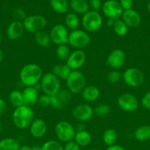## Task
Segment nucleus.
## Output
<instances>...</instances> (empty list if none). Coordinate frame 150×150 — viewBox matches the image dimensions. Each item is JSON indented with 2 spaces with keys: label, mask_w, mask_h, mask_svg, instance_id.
Returning <instances> with one entry per match:
<instances>
[{
  "label": "nucleus",
  "mask_w": 150,
  "mask_h": 150,
  "mask_svg": "<svg viewBox=\"0 0 150 150\" xmlns=\"http://www.w3.org/2000/svg\"><path fill=\"white\" fill-rule=\"evenodd\" d=\"M43 76V70L38 64L34 63L26 64L21 69L19 73L20 81L26 87L35 86L40 83Z\"/></svg>",
  "instance_id": "f257e3e1"
},
{
  "label": "nucleus",
  "mask_w": 150,
  "mask_h": 150,
  "mask_svg": "<svg viewBox=\"0 0 150 150\" xmlns=\"http://www.w3.org/2000/svg\"><path fill=\"white\" fill-rule=\"evenodd\" d=\"M13 125L20 130L27 128L35 120V113L31 107L21 105L15 108L12 116Z\"/></svg>",
  "instance_id": "f03ea898"
},
{
  "label": "nucleus",
  "mask_w": 150,
  "mask_h": 150,
  "mask_svg": "<svg viewBox=\"0 0 150 150\" xmlns=\"http://www.w3.org/2000/svg\"><path fill=\"white\" fill-rule=\"evenodd\" d=\"M40 85L44 94L51 97L56 95L60 90V79L51 72L43 75L42 79L40 81Z\"/></svg>",
  "instance_id": "7ed1b4c3"
},
{
  "label": "nucleus",
  "mask_w": 150,
  "mask_h": 150,
  "mask_svg": "<svg viewBox=\"0 0 150 150\" xmlns=\"http://www.w3.org/2000/svg\"><path fill=\"white\" fill-rule=\"evenodd\" d=\"M76 132L74 127L66 120L58 122L54 127L56 137L59 142L65 144L74 140Z\"/></svg>",
  "instance_id": "20e7f679"
},
{
  "label": "nucleus",
  "mask_w": 150,
  "mask_h": 150,
  "mask_svg": "<svg viewBox=\"0 0 150 150\" xmlns=\"http://www.w3.org/2000/svg\"><path fill=\"white\" fill-rule=\"evenodd\" d=\"M68 90L72 94H79L86 86V79L79 70H72L66 80Z\"/></svg>",
  "instance_id": "39448f33"
},
{
  "label": "nucleus",
  "mask_w": 150,
  "mask_h": 150,
  "mask_svg": "<svg viewBox=\"0 0 150 150\" xmlns=\"http://www.w3.org/2000/svg\"><path fill=\"white\" fill-rule=\"evenodd\" d=\"M91 42V38L86 31L82 29H75L69 35L68 43L76 50H82L86 48Z\"/></svg>",
  "instance_id": "423d86ee"
},
{
  "label": "nucleus",
  "mask_w": 150,
  "mask_h": 150,
  "mask_svg": "<svg viewBox=\"0 0 150 150\" xmlns=\"http://www.w3.org/2000/svg\"><path fill=\"white\" fill-rule=\"evenodd\" d=\"M82 23L85 31L95 32L102 26V17L99 12L90 10L83 15Z\"/></svg>",
  "instance_id": "0eeeda50"
},
{
  "label": "nucleus",
  "mask_w": 150,
  "mask_h": 150,
  "mask_svg": "<svg viewBox=\"0 0 150 150\" xmlns=\"http://www.w3.org/2000/svg\"><path fill=\"white\" fill-rule=\"evenodd\" d=\"M22 23L25 30L35 34L44 30L47 24V21L41 15H31L26 16Z\"/></svg>",
  "instance_id": "6e6552de"
},
{
  "label": "nucleus",
  "mask_w": 150,
  "mask_h": 150,
  "mask_svg": "<svg viewBox=\"0 0 150 150\" xmlns=\"http://www.w3.org/2000/svg\"><path fill=\"white\" fill-rule=\"evenodd\" d=\"M122 79L127 86L131 87H138L144 83L145 76L140 69L136 67H129L123 73Z\"/></svg>",
  "instance_id": "1a4fd4ad"
},
{
  "label": "nucleus",
  "mask_w": 150,
  "mask_h": 150,
  "mask_svg": "<svg viewBox=\"0 0 150 150\" xmlns=\"http://www.w3.org/2000/svg\"><path fill=\"white\" fill-rule=\"evenodd\" d=\"M119 108L126 112H133L138 108L139 103L138 98L129 92H124L119 95L117 99Z\"/></svg>",
  "instance_id": "9d476101"
},
{
  "label": "nucleus",
  "mask_w": 150,
  "mask_h": 150,
  "mask_svg": "<svg viewBox=\"0 0 150 150\" xmlns=\"http://www.w3.org/2000/svg\"><path fill=\"white\" fill-rule=\"evenodd\" d=\"M101 8L103 13L107 18L115 21L120 18L124 12L119 1L116 0H107Z\"/></svg>",
  "instance_id": "9b49d317"
},
{
  "label": "nucleus",
  "mask_w": 150,
  "mask_h": 150,
  "mask_svg": "<svg viewBox=\"0 0 150 150\" xmlns=\"http://www.w3.org/2000/svg\"><path fill=\"white\" fill-rule=\"evenodd\" d=\"M69 32L66 26L63 24H56L50 30L49 35L53 43L57 45L68 43Z\"/></svg>",
  "instance_id": "f8f14e48"
},
{
  "label": "nucleus",
  "mask_w": 150,
  "mask_h": 150,
  "mask_svg": "<svg viewBox=\"0 0 150 150\" xmlns=\"http://www.w3.org/2000/svg\"><path fill=\"white\" fill-rule=\"evenodd\" d=\"M94 108L86 103L79 104L76 105L72 110V116L78 122L89 121L94 117Z\"/></svg>",
  "instance_id": "ddd939ff"
},
{
  "label": "nucleus",
  "mask_w": 150,
  "mask_h": 150,
  "mask_svg": "<svg viewBox=\"0 0 150 150\" xmlns=\"http://www.w3.org/2000/svg\"><path fill=\"white\" fill-rule=\"evenodd\" d=\"M72 93L68 89H60L56 95L51 97V106L60 109L66 106L72 100Z\"/></svg>",
  "instance_id": "4468645a"
},
{
  "label": "nucleus",
  "mask_w": 150,
  "mask_h": 150,
  "mask_svg": "<svg viewBox=\"0 0 150 150\" xmlns=\"http://www.w3.org/2000/svg\"><path fill=\"white\" fill-rule=\"evenodd\" d=\"M86 62V54L82 50H75L71 53L66 64L71 70H79Z\"/></svg>",
  "instance_id": "2eb2a0df"
},
{
  "label": "nucleus",
  "mask_w": 150,
  "mask_h": 150,
  "mask_svg": "<svg viewBox=\"0 0 150 150\" xmlns=\"http://www.w3.org/2000/svg\"><path fill=\"white\" fill-rule=\"evenodd\" d=\"M125 60H126V56L124 51L120 48H116L108 54L106 63L110 67L117 70L123 67L125 63Z\"/></svg>",
  "instance_id": "dca6fc26"
},
{
  "label": "nucleus",
  "mask_w": 150,
  "mask_h": 150,
  "mask_svg": "<svg viewBox=\"0 0 150 150\" xmlns=\"http://www.w3.org/2000/svg\"><path fill=\"white\" fill-rule=\"evenodd\" d=\"M47 132V125L42 119H35L29 125V133L35 139L44 137Z\"/></svg>",
  "instance_id": "f3484780"
},
{
  "label": "nucleus",
  "mask_w": 150,
  "mask_h": 150,
  "mask_svg": "<svg viewBox=\"0 0 150 150\" xmlns=\"http://www.w3.org/2000/svg\"><path fill=\"white\" fill-rule=\"evenodd\" d=\"M121 19L128 27L135 28L139 26L141 22V17L139 13L135 10H124L121 16Z\"/></svg>",
  "instance_id": "a211bd4d"
},
{
  "label": "nucleus",
  "mask_w": 150,
  "mask_h": 150,
  "mask_svg": "<svg viewBox=\"0 0 150 150\" xmlns=\"http://www.w3.org/2000/svg\"><path fill=\"white\" fill-rule=\"evenodd\" d=\"M24 100V105L28 107H31L38 103V91L35 89V86H27L22 92Z\"/></svg>",
  "instance_id": "6ab92c4d"
},
{
  "label": "nucleus",
  "mask_w": 150,
  "mask_h": 150,
  "mask_svg": "<svg viewBox=\"0 0 150 150\" xmlns=\"http://www.w3.org/2000/svg\"><path fill=\"white\" fill-rule=\"evenodd\" d=\"M23 23L20 21H14L10 23L7 29V35L11 40L19 39L24 32Z\"/></svg>",
  "instance_id": "aec40b11"
},
{
  "label": "nucleus",
  "mask_w": 150,
  "mask_h": 150,
  "mask_svg": "<svg viewBox=\"0 0 150 150\" xmlns=\"http://www.w3.org/2000/svg\"><path fill=\"white\" fill-rule=\"evenodd\" d=\"M82 98L86 102H94L97 100L100 96V91L97 86L94 85L86 86L81 92Z\"/></svg>",
  "instance_id": "412c9836"
},
{
  "label": "nucleus",
  "mask_w": 150,
  "mask_h": 150,
  "mask_svg": "<svg viewBox=\"0 0 150 150\" xmlns=\"http://www.w3.org/2000/svg\"><path fill=\"white\" fill-rule=\"evenodd\" d=\"M74 141L79 145L80 147L86 146L91 144L92 141V136L91 133L85 130H81L76 132Z\"/></svg>",
  "instance_id": "4be33fe9"
},
{
  "label": "nucleus",
  "mask_w": 150,
  "mask_h": 150,
  "mask_svg": "<svg viewBox=\"0 0 150 150\" xmlns=\"http://www.w3.org/2000/svg\"><path fill=\"white\" fill-rule=\"evenodd\" d=\"M34 38H35V41L37 45H38L41 48H49L51 45V40L49 33H47L44 30L35 33Z\"/></svg>",
  "instance_id": "5701e85b"
},
{
  "label": "nucleus",
  "mask_w": 150,
  "mask_h": 150,
  "mask_svg": "<svg viewBox=\"0 0 150 150\" xmlns=\"http://www.w3.org/2000/svg\"><path fill=\"white\" fill-rule=\"evenodd\" d=\"M70 7L76 13L85 14L89 11V4L86 0H71Z\"/></svg>",
  "instance_id": "b1692460"
},
{
  "label": "nucleus",
  "mask_w": 150,
  "mask_h": 150,
  "mask_svg": "<svg viewBox=\"0 0 150 150\" xmlns=\"http://www.w3.org/2000/svg\"><path fill=\"white\" fill-rule=\"evenodd\" d=\"M50 5L56 13H66L70 7V2L68 0H50Z\"/></svg>",
  "instance_id": "393cba45"
},
{
  "label": "nucleus",
  "mask_w": 150,
  "mask_h": 150,
  "mask_svg": "<svg viewBox=\"0 0 150 150\" xmlns=\"http://www.w3.org/2000/svg\"><path fill=\"white\" fill-rule=\"evenodd\" d=\"M134 136L137 141L141 142H146L150 139V126L141 125L135 130Z\"/></svg>",
  "instance_id": "a878e982"
},
{
  "label": "nucleus",
  "mask_w": 150,
  "mask_h": 150,
  "mask_svg": "<svg viewBox=\"0 0 150 150\" xmlns=\"http://www.w3.org/2000/svg\"><path fill=\"white\" fill-rule=\"evenodd\" d=\"M71 71L72 70L66 64H63V65L57 64V65L53 66L51 69V73L55 75L58 79H64V80L67 79Z\"/></svg>",
  "instance_id": "bb28decb"
},
{
  "label": "nucleus",
  "mask_w": 150,
  "mask_h": 150,
  "mask_svg": "<svg viewBox=\"0 0 150 150\" xmlns=\"http://www.w3.org/2000/svg\"><path fill=\"white\" fill-rule=\"evenodd\" d=\"M19 142L13 138H6L0 141V150H19Z\"/></svg>",
  "instance_id": "cd10ccee"
},
{
  "label": "nucleus",
  "mask_w": 150,
  "mask_h": 150,
  "mask_svg": "<svg viewBox=\"0 0 150 150\" xmlns=\"http://www.w3.org/2000/svg\"><path fill=\"white\" fill-rule=\"evenodd\" d=\"M118 139L117 132L114 129L109 128L104 130L102 135V141L105 145L107 146H113L116 144V142Z\"/></svg>",
  "instance_id": "c85d7f7f"
},
{
  "label": "nucleus",
  "mask_w": 150,
  "mask_h": 150,
  "mask_svg": "<svg viewBox=\"0 0 150 150\" xmlns=\"http://www.w3.org/2000/svg\"><path fill=\"white\" fill-rule=\"evenodd\" d=\"M65 23L67 29L71 31L77 29L79 24V19L77 15L74 13H69L65 18Z\"/></svg>",
  "instance_id": "c756f323"
},
{
  "label": "nucleus",
  "mask_w": 150,
  "mask_h": 150,
  "mask_svg": "<svg viewBox=\"0 0 150 150\" xmlns=\"http://www.w3.org/2000/svg\"><path fill=\"white\" fill-rule=\"evenodd\" d=\"M9 99H10V102L12 104V105L16 108L24 105L23 95H22V92H21V91H12L9 95Z\"/></svg>",
  "instance_id": "7c9ffc66"
},
{
  "label": "nucleus",
  "mask_w": 150,
  "mask_h": 150,
  "mask_svg": "<svg viewBox=\"0 0 150 150\" xmlns=\"http://www.w3.org/2000/svg\"><path fill=\"white\" fill-rule=\"evenodd\" d=\"M113 29L115 33L121 37L125 36L128 33V30H129L127 25L122 21V19L120 18L115 21Z\"/></svg>",
  "instance_id": "2f4dec72"
},
{
  "label": "nucleus",
  "mask_w": 150,
  "mask_h": 150,
  "mask_svg": "<svg viewBox=\"0 0 150 150\" xmlns=\"http://www.w3.org/2000/svg\"><path fill=\"white\" fill-rule=\"evenodd\" d=\"M71 51L69 47L66 44L57 45L56 48V55L57 58L61 61H66L71 54Z\"/></svg>",
  "instance_id": "473e14b6"
},
{
  "label": "nucleus",
  "mask_w": 150,
  "mask_h": 150,
  "mask_svg": "<svg viewBox=\"0 0 150 150\" xmlns=\"http://www.w3.org/2000/svg\"><path fill=\"white\" fill-rule=\"evenodd\" d=\"M42 150H63V146L60 142L55 140H49L41 146Z\"/></svg>",
  "instance_id": "72a5a7b5"
},
{
  "label": "nucleus",
  "mask_w": 150,
  "mask_h": 150,
  "mask_svg": "<svg viewBox=\"0 0 150 150\" xmlns=\"http://www.w3.org/2000/svg\"><path fill=\"white\" fill-rule=\"evenodd\" d=\"M110 111V107L108 104L102 103L96 107L94 109V112L97 117H104L107 115Z\"/></svg>",
  "instance_id": "f704fd0d"
},
{
  "label": "nucleus",
  "mask_w": 150,
  "mask_h": 150,
  "mask_svg": "<svg viewBox=\"0 0 150 150\" xmlns=\"http://www.w3.org/2000/svg\"><path fill=\"white\" fill-rule=\"evenodd\" d=\"M122 79V74L120 71L114 70L110 71L107 75V81L110 83H116Z\"/></svg>",
  "instance_id": "c9c22d12"
},
{
  "label": "nucleus",
  "mask_w": 150,
  "mask_h": 150,
  "mask_svg": "<svg viewBox=\"0 0 150 150\" xmlns=\"http://www.w3.org/2000/svg\"><path fill=\"white\" fill-rule=\"evenodd\" d=\"M38 104L44 108L51 106V96L46 94L40 95L38 99Z\"/></svg>",
  "instance_id": "e433bc0d"
},
{
  "label": "nucleus",
  "mask_w": 150,
  "mask_h": 150,
  "mask_svg": "<svg viewBox=\"0 0 150 150\" xmlns=\"http://www.w3.org/2000/svg\"><path fill=\"white\" fill-rule=\"evenodd\" d=\"M141 105L144 108L150 110V91L144 95L141 98Z\"/></svg>",
  "instance_id": "4c0bfd02"
},
{
  "label": "nucleus",
  "mask_w": 150,
  "mask_h": 150,
  "mask_svg": "<svg viewBox=\"0 0 150 150\" xmlns=\"http://www.w3.org/2000/svg\"><path fill=\"white\" fill-rule=\"evenodd\" d=\"M63 150H80V146L73 140L65 144Z\"/></svg>",
  "instance_id": "58836bf2"
},
{
  "label": "nucleus",
  "mask_w": 150,
  "mask_h": 150,
  "mask_svg": "<svg viewBox=\"0 0 150 150\" xmlns=\"http://www.w3.org/2000/svg\"><path fill=\"white\" fill-rule=\"evenodd\" d=\"M119 3H120L124 11L131 10L133 6V0H120Z\"/></svg>",
  "instance_id": "ea45409f"
},
{
  "label": "nucleus",
  "mask_w": 150,
  "mask_h": 150,
  "mask_svg": "<svg viewBox=\"0 0 150 150\" xmlns=\"http://www.w3.org/2000/svg\"><path fill=\"white\" fill-rule=\"evenodd\" d=\"M88 4H89V7L92 8V10L97 11L101 8V0H90Z\"/></svg>",
  "instance_id": "a19ab883"
},
{
  "label": "nucleus",
  "mask_w": 150,
  "mask_h": 150,
  "mask_svg": "<svg viewBox=\"0 0 150 150\" xmlns=\"http://www.w3.org/2000/svg\"><path fill=\"white\" fill-rule=\"evenodd\" d=\"M6 108H7V105H6L5 101L0 98V117L4 115L6 111Z\"/></svg>",
  "instance_id": "79ce46f5"
},
{
  "label": "nucleus",
  "mask_w": 150,
  "mask_h": 150,
  "mask_svg": "<svg viewBox=\"0 0 150 150\" xmlns=\"http://www.w3.org/2000/svg\"><path fill=\"white\" fill-rule=\"evenodd\" d=\"M106 150H126L123 146H120V145H117V144H114L113 146H107V149Z\"/></svg>",
  "instance_id": "37998d69"
},
{
  "label": "nucleus",
  "mask_w": 150,
  "mask_h": 150,
  "mask_svg": "<svg viewBox=\"0 0 150 150\" xmlns=\"http://www.w3.org/2000/svg\"><path fill=\"white\" fill-rule=\"evenodd\" d=\"M16 16H17L18 18H19L24 19L26 17V16H25V13H24V10H21V9L16 10Z\"/></svg>",
  "instance_id": "c03bdc74"
},
{
  "label": "nucleus",
  "mask_w": 150,
  "mask_h": 150,
  "mask_svg": "<svg viewBox=\"0 0 150 150\" xmlns=\"http://www.w3.org/2000/svg\"><path fill=\"white\" fill-rule=\"evenodd\" d=\"M19 150H32V146H28V145H23V146H21Z\"/></svg>",
  "instance_id": "a18cd8bd"
},
{
  "label": "nucleus",
  "mask_w": 150,
  "mask_h": 150,
  "mask_svg": "<svg viewBox=\"0 0 150 150\" xmlns=\"http://www.w3.org/2000/svg\"><path fill=\"white\" fill-rule=\"evenodd\" d=\"M115 20H113V19H107V24L108 26H112L113 27V24H114Z\"/></svg>",
  "instance_id": "49530a36"
},
{
  "label": "nucleus",
  "mask_w": 150,
  "mask_h": 150,
  "mask_svg": "<svg viewBox=\"0 0 150 150\" xmlns=\"http://www.w3.org/2000/svg\"><path fill=\"white\" fill-rule=\"evenodd\" d=\"M32 150H42L41 149V146H37V145H35V146H32Z\"/></svg>",
  "instance_id": "de8ad7c7"
},
{
  "label": "nucleus",
  "mask_w": 150,
  "mask_h": 150,
  "mask_svg": "<svg viewBox=\"0 0 150 150\" xmlns=\"http://www.w3.org/2000/svg\"><path fill=\"white\" fill-rule=\"evenodd\" d=\"M3 57H4V54H3L2 51L0 49V63H1V61L3 60Z\"/></svg>",
  "instance_id": "09e8293b"
},
{
  "label": "nucleus",
  "mask_w": 150,
  "mask_h": 150,
  "mask_svg": "<svg viewBox=\"0 0 150 150\" xmlns=\"http://www.w3.org/2000/svg\"><path fill=\"white\" fill-rule=\"evenodd\" d=\"M147 10H148V11L150 13V1L148 3V4H147Z\"/></svg>",
  "instance_id": "8fccbe9b"
},
{
  "label": "nucleus",
  "mask_w": 150,
  "mask_h": 150,
  "mask_svg": "<svg viewBox=\"0 0 150 150\" xmlns=\"http://www.w3.org/2000/svg\"><path fill=\"white\" fill-rule=\"evenodd\" d=\"M2 42V35H1V33L0 32V44Z\"/></svg>",
  "instance_id": "3c124183"
},
{
  "label": "nucleus",
  "mask_w": 150,
  "mask_h": 150,
  "mask_svg": "<svg viewBox=\"0 0 150 150\" xmlns=\"http://www.w3.org/2000/svg\"><path fill=\"white\" fill-rule=\"evenodd\" d=\"M1 130H2V125H1V122H0V133L1 132Z\"/></svg>",
  "instance_id": "603ef678"
},
{
  "label": "nucleus",
  "mask_w": 150,
  "mask_h": 150,
  "mask_svg": "<svg viewBox=\"0 0 150 150\" xmlns=\"http://www.w3.org/2000/svg\"><path fill=\"white\" fill-rule=\"evenodd\" d=\"M89 150H100V149H89Z\"/></svg>",
  "instance_id": "864d4df0"
}]
</instances>
